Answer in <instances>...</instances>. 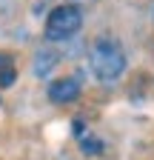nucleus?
Wrapping results in <instances>:
<instances>
[{"label":"nucleus","instance_id":"6","mask_svg":"<svg viewBox=\"0 0 154 160\" xmlns=\"http://www.w3.org/2000/svg\"><path fill=\"white\" fill-rule=\"evenodd\" d=\"M6 69H12V63H9V57H6V54H0V74H3Z\"/></svg>","mask_w":154,"mask_h":160},{"label":"nucleus","instance_id":"2","mask_svg":"<svg viewBox=\"0 0 154 160\" xmlns=\"http://www.w3.org/2000/svg\"><path fill=\"white\" fill-rule=\"evenodd\" d=\"M83 29V12L77 3H60L54 6L46 17V26H43V34L51 43H63V40H71L77 32Z\"/></svg>","mask_w":154,"mask_h":160},{"label":"nucleus","instance_id":"4","mask_svg":"<svg viewBox=\"0 0 154 160\" xmlns=\"http://www.w3.org/2000/svg\"><path fill=\"white\" fill-rule=\"evenodd\" d=\"M60 63V57H57L54 52H49V49H40L34 54V63H31V69H34V74L37 77H49L51 74V69Z\"/></svg>","mask_w":154,"mask_h":160},{"label":"nucleus","instance_id":"1","mask_svg":"<svg viewBox=\"0 0 154 160\" xmlns=\"http://www.w3.org/2000/svg\"><path fill=\"white\" fill-rule=\"evenodd\" d=\"M89 66L100 83H114L126 72V52L114 37H100L89 52Z\"/></svg>","mask_w":154,"mask_h":160},{"label":"nucleus","instance_id":"3","mask_svg":"<svg viewBox=\"0 0 154 160\" xmlns=\"http://www.w3.org/2000/svg\"><path fill=\"white\" fill-rule=\"evenodd\" d=\"M46 94H49V100H51L54 106L71 103V100L80 97V80H77V77H57V80L49 83Z\"/></svg>","mask_w":154,"mask_h":160},{"label":"nucleus","instance_id":"7","mask_svg":"<svg viewBox=\"0 0 154 160\" xmlns=\"http://www.w3.org/2000/svg\"><path fill=\"white\" fill-rule=\"evenodd\" d=\"M74 134H83V120H74Z\"/></svg>","mask_w":154,"mask_h":160},{"label":"nucleus","instance_id":"8","mask_svg":"<svg viewBox=\"0 0 154 160\" xmlns=\"http://www.w3.org/2000/svg\"><path fill=\"white\" fill-rule=\"evenodd\" d=\"M74 3H89V0H74Z\"/></svg>","mask_w":154,"mask_h":160},{"label":"nucleus","instance_id":"5","mask_svg":"<svg viewBox=\"0 0 154 160\" xmlns=\"http://www.w3.org/2000/svg\"><path fill=\"white\" fill-rule=\"evenodd\" d=\"M80 146H83V154H100L103 152V140H97V137H83L80 140Z\"/></svg>","mask_w":154,"mask_h":160}]
</instances>
